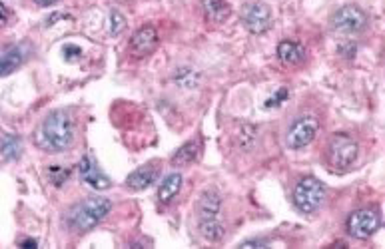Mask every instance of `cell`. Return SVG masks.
Here are the masks:
<instances>
[{
  "mask_svg": "<svg viewBox=\"0 0 385 249\" xmlns=\"http://www.w3.org/2000/svg\"><path fill=\"white\" fill-rule=\"evenodd\" d=\"M74 142V122L66 110L50 112L36 130V144L46 152L58 153L68 150Z\"/></svg>",
  "mask_w": 385,
  "mask_h": 249,
  "instance_id": "6da1fadb",
  "label": "cell"
},
{
  "mask_svg": "<svg viewBox=\"0 0 385 249\" xmlns=\"http://www.w3.org/2000/svg\"><path fill=\"white\" fill-rule=\"evenodd\" d=\"M112 210V201L106 198H88L76 203L68 213V223L74 231H88L96 228Z\"/></svg>",
  "mask_w": 385,
  "mask_h": 249,
  "instance_id": "7a4b0ae2",
  "label": "cell"
},
{
  "mask_svg": "<svg viewBox=\"0 0 385 249\" xmlns=\"http://www.w3.org/2000/svg\"><path fill=\"white\" fill-rule=\"evenodd\" d=\"M357 153H359V146L351 136L334 134L326 148V162L331 172L344 173L356 163Z\"/></svg>",
  "mask_w": 385,
  "mask_h": 249,
  "instance_id": "3957f363",
  "label": "cell"
},
{
  "mask_svg": "<svg viewBox=\"0 0 385 249\" xmlns=\"http://www.w3.org/2000/svg\"><path fill=\"white\" fill-rule=\"evenodd\" d=\"M326 200V188L316 178H301L294 188V205L301 213H314Z\"/></svg>",
  "mask_w": 385,
  "mask_h": 249,
  "instance_id": "277c9868",
  "label": "cell"
},
{
  "mask_svg": "<svg viewBox=\"0 0 385 249\" xmlns=\"http://www.w3.org/2000/svg\"><path fill=\"white\" fill-rule=\"evenodd\" d=\"M379 211L376 208H361L356 210L347 218V233L356 240H369L377 230H379Z\"/></svg>",
  "mask_w": 385,
  "mask_h": 249,
  "instance_id": "5b68a950",
  "label": "cell"
},
{
  "mask_svg": "<svg viewBox=\"0 0 385 249\" xmlns=\"http://www.w3.org/2000/svg\"><path fill=\"white\" fill-rule=\"evenodd\" d=\"M318 130L319 122L316 116H301L289 126L288 134H286V146L289 150H304L306 146L314 142Z\"/></svg>",
  "mask_w": 385,
  "mask_h": 249,
  "instance_id": "8992f818",
  "label": "cell"
},
{
  "mask_svg": "<svg viewBox=\"0 0 385 249\" xmlns=\"http://www.w3.org/2000/svg\"><path fill=\"white\" fill-rule=\"evenodd\" d=\"M367 14L359 6L354 4H346L337 10L336 14L331 16V26L337 32H346V34H356L366 29Z\"/></svg>",
  "mask_w": 385,
  "mask_h": 249,
  "instance_id": "52a82bcc",
  "label": "cell"
},
{
  "mask_svg": "<svg viewBox=\"0 0 385 249\" xmlns=\"http://www.w3.org/2000/svg\"><path fill=\"white\" fill-rule=\"evenodd\" d=\"M241 20L251 34H264L271 26V12L264 2H251L241 12Z\"/></svg>",
  "mask_w": 385,
  "mask_h": 249,
  "instance_id": "ba28073f",
  "label": "cell"
},
{
  "mask_svg": "<svg viewBox=\"0 0 385 249\" xmlns=\"http://www.w3.org/2000/svg\"><path fill=\"white\" fill-rule=\"evenodd\" d=\"M158 46V32L152 24L140 26L130 39V54L134 58L150 56Z\"/></svg>",
  "mask_w": 385,
  "mask_h": 249,
  "instance_id": "9c48e42d",
  "label": "cell"
},
{
  "mask_svg": "<svg viewBox=\"0 0 385 249\" xmlns=\"http://www.w3.org/2000/svg\"><path fill=\"white\" fill-rule=\"evenodd\" d=\"M78 172H80V178H82V182L88 183L90 188H94V190H108L112 182H110V178H108L106 173H102L98 170V166L88 156H84L80 163H78Z\"/></svg>",
  "mask_w": 385,
  "mask_h": 249,
  "instance_id": "30bf717a",
  "label": "cell"
},
{
  "mask_svg": "<svg viewBox=\"0 0 385 249\" xmlns=\"http://www.w3.org/2000/svg\"><path fill=\"white\" fill-rule=\"evenodd\" d=\"M278 58L284 66H301L306 62V49L294 40H281L278 46Z\"/></svg>",
  "mask_w": 385,
  "mask_h": 249,
  "instance_id": "8fae6325",
  "label": "cell"
},
{
  "mask_svg": "<svg viewBox=\"0 0 385 249\" xmlns=\"http://www.w3.org/2000/svg\"><path fill=\"white\" fill-rule=\"evenodd\" d=\"M156 178H158V170H156V163H146L142 168H138L134 172L128 176V180H126V186L130 188V190H136V192H140V190H146V188H150L152 183L156 182Z\"/></svg>",
  "mask_w": 385,
  "mask_h": 249,
  "instance_id": "7c38bea8",
  "label": "cell"
},
{
  "mask_svg": "<svg viewBox=\"0 0 385 249\" xmlns=\"http://www.w3.org/2000/svg\"><path fill=\"white\" fill-rule=\"evenodd\" d=\"M204 16L212 24H221L230 19L231 6L228 0H202Z\"/></svg>",
  "mask_w": 385,
  "mask_h": 249,
  "instance_id": "4fadbf2b",
  "label": "cell"
},
{
  "mask_svg": "<svg viewBox=\"0 0 385 249\" xmlns=\"http://www.w3.org/2000/svg\"><path fill=\"white\" fill-rule=\"evenodd\" d=\"M200 152H202V142L196 138V140L186 142L182 148H178V152L174 153L170 162H172L174 168H186V166H190L200 158Z\"/></svg>",
  "mask_w": 385,
  "mask_h": 249,
  "instance_id": "5bb4252c",
  "label": "cell"
},
{
  "mask_svg": "<svg viewBox=\"0 0 385 249\" xmlns=\"http://www.w3.org/2000/svg\"><path fill=\"white\" fill-rule=\"evenodd\" d=\"M220 210H221L220 195L214 192V190L204 192L202 198H200V203H198V215H200V220H216Z\"/></svg>",
  "mask_w": 385,
  "mask_h": 249,
  "instance_id": "9a60e30c",
  "label": "cell"
},
{
  "mask_svg": "<svg viewBox=\"0 0 385 249\" xmlns=\"http://www.w3.org/2000/svg\"><path fill=\"white\" fill-rule=\"evenodd\" d=\"M180 190H182V176L180 173H170V176H166L164 182L160 183V188H158V200L162 203H170L180 193Z\"/></svg>",
  "mask_w": 385,
  "mask_h": 249,
  "instance_id": "2e32d148",
  "label": "cell"
},
{
  "mask_svg": "<svg viewBox=\"0 0 385 249\" xmlns=\"http://www.w3.org/2000/svg\"><path fill=\"white\" fill-rule=\"evenodd\" d=\"M24 62V52L20 49H10L0 54V78L12 74Z\"/></svg>",
  "mask_w": 385,
  "mask_h": 249,
  "instance_id": "e0dca14e",
  "label": "cell"
},
{
  "mask_svg": "<svg viewBox=\"0 0 385 249\" xmlns=\"http://www.w3.org/2000/svg\"><path fill=\"white\" fill-rule=\"evenodd\" d=\"M0 153H2V158L4 160H19L20 153H22V140H20L19 136L14 134H6L2 138V142H0Z\"/></svg>",
  "mask_w": 385,
  "mask_h": 249,
  "instance_id": "ac0fdd59",
  "label": "cell"
},
{
  "mask_svg": "<svg viewBox=\"0 0 385 249\" xmlns=\"http://www.w3.org/2000/svg\"><path fill=\"white\" fill-rule=\"evenodd\" d=\"M200 233H202V238L206 241L216 243V241H220L226 235V230L218 221V218L216 220H200Z\"/></svg>",
  "mask_w": 385,
  "mask_h": 249,
  "instance_id": "d6986e66",
  "label": "cell"
},
{
  "mask_svg": "<svg viewBox=\"0 0 385 249\" xmlns=\"http://www.w3.org/2000/svg\"><path fill=\"white\" fill-rule=\"evenodd\" d=\"M174 80H176L180 86L192 88V86H196V82H198V74H196L194 70H190V68H180V70L176 72Z\"/></svg>",
  "mask_w": 385,
  "mask_h": 249,
  "instance_id": "ffe728a7",
  "label": "cell"
},
{
  "mask_svg": "<svg viewBox=\"0 0 385 249\" xmlns=\"http://www.w3.org/2000/svg\"><path fill=\"white\" fill-rule=\"evenodd\" d=\"M256 138H258V132H256V128L250 124H244L241 126L240 134H238V142H240L241 148H251L254 142H256Z\"/></svg>",
  "mask_w": 385,
  "mask_h": 249,
  "instance_id": "44dd1931",
  "label": "cell"
},
{
  "mask_svg": "<svg viewBox=\"0 0 385 249\" xmlns=\"http://www.w3.org/2000/svg\"><path fill=\"white\" fill-rule=\"evenodd\" d=\"M126 29V19L118 12V10H112L110 12V34L112 36H118V34H122Z\"/></svg>",
  "mask_w": 385,
  "mask_h": 249,
  "instance_id": "7402d4cb",
  "label": "cell"
},
{
  "mask_svg": "<svg viewBox=\"0 0 385 249\" xmlns=\"http://www.w3.org/2000/svg\"><path fill=\"white\" fill-rule=\"evenodd\" d=\"M68 176H70L68 168H49V178L54 186H62L68 180Z\"/></svg>",
  "mask_w": 385,
  "mask_h": 249,
  "instance_id": "603a6c76",
  "label": "cell"
},
{
  "mask_svg": "<svg viewBox=\"0 0 385 249\" xmlns=\"http://www.w3.org/2000/svg\"><path fill=\"white\" fill-rule=\"evenodd\" d=\"M286 98H288V90H286V88H281L278 94L271 98L270 102H266V106H268V108H271V106H278L279 102H284Z\"/></svg>",
  "mask_w": 385,
  "mask_h": 249,
  "instance_id": "cb8c5ba5",
  "label": "cell"
},
{
  "mask_svg": "<svg viewBox=\"0 0 385 249\" xmlns=\"http://www.w3.org/2000/svg\"><path fill=\"white\" fill-rule=\"evenodd\" d=\"M240 248H268V241L264 240H248L244 241V243H240Z\"/></svg>",
  "mask_w": 385,
  "mask_h": 249,
  "instance_id": "d4e9b609",
  "label": "cell"
},
{
  "mask_svg": "<svg viewBox=\"0 0 385 249\" xmlns=\"http://www.w3.org/2000/svg\"><path fill=\"white\" fill-rule=\"evenodd\" d=\"M80 54H82V50L78 49V46H66L64 49V56L68 60H76V58H80Z\"/></svg>",
  "mask_w": 385,
  "mask_h": 249,
  "instance_id": "484cf974",
  "label": "cell"
},
{
  "mask_svg": "<svg viewBox=\"0 0 385 249\" xmlns=\"http://www.w3.org/2000/svg\"><path fill=\"white\" fill-rule=\"evenodd\" d=\"M9 19H10L9 9H6V6H4L2 2H0V26H4V24L9 22Z\"/></svg>",
  "mask_w": 385,
  "mask_h": 249,
  "instance_id": "4316f807",
  "label": "cell"
},
{
  "mask_svg": "<svg viewBox=\"0 0 385 249\" xmlns=\"http://www.w3.org/2000/svg\"><path fill=\"white\" fill-rule=\"evenodd\" d=\"M39 6H50V4H54V2H58V0H34Z\"/></svg>",
  "mask_w": 385,
  "mask_h": 249,
  "instance_id": "83f0119b",
  "label": "cell"
},
{
  "mask_svg": "<svg viewBox=\"0 0 385 249\" xmlns=\"http://www.w3.org/2000/svg\"><path fill=\"white\" fill-rule=\"evenodd\" d=\"M22 245H24V248H36V241L26 240V241H22Z\"/></svg>",
  "mask_w": 385,
  "mask_h": 249,
  "instance_id": "f1b7e54d",
  "label": "cell"
}]
</instances>
